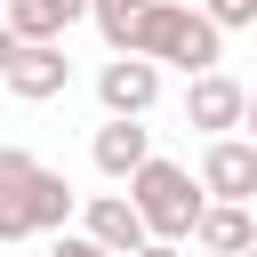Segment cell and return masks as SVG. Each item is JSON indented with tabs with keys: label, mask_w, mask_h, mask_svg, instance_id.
I'll return each mask as SVG.
<instances>
[{
	"label": "cell",
	"mask_w": 257,
	"mask_h": 257,
	"mask_svg": "<svg viewBox=\"0 0 257 257\" xmlns=\"http://www.w3.org/2000/svg\"><path fill=\"white\" fill-rule=\"evenodd\" d=\"M8 56H16V32H8V16H0V72H8Z\"/></svg>",
	"instance_id": "obj_18"
},
{
	"label": "cell",
	"mask_w": 257,
	"mask_h": 257,
	"mask_svg": "<svg viewBox=\"0 0 257 257\" xmlns=\"http://www.w3.org/2000/svg\"><path fill=\"white\" fill-rule=\"evenodd\" d=\"M241 137L257 145V88H249V104H241Z\"/></svg>",
	"instance_id": "obj_17"
},
{
	"label": "cell",
	"mask_w": 257,
	"mask_h": 257,
	"mask_svg": "<svg viewBox=\"0 0 257 257\" xmlns=\"http://www.w3.org/2000/svg\"><path fill=\"white\" fill-rule=\"evenodd\" d=\"M193 8H201L217 32H249V24H257V0H193Z\"/></svg>",
	"instance_id": "obj_14"
},
{
	"label": "cell",
	"mask_w": 257,
	"mask_h": 257,
	"mask_svg": "<svg viewBox=\"0 0 257 257\" xmlns=\"http://www.w3.org/2000/svg\"><path fill=\"white\" fill-rule=\"evenodd\" d=\"M48 257H112V249H96L88 233H48Z\"/></svg>",
	"instance_id": "obj_15"
},
{
	"label": "cell",
	"mask_w": 257,
	"mask_h": 257,
	"mask_svg": "<svg viewBox=\"0 0 257 257\" xmlns=\"http://www.w3.org/2000/svg\"><path fill=\"white\" fill-rule=\"evenodd\" d=\"M145 8H153V0H88V24L104 32V48H112V56H128V40H137Z\"/></svg>",
	"instance_id": "obj_13"
},
{
	"label": "cell",
	"mask_w": 257,
	"mask_h": 257,
	"mask_svg": "<svg viewBox=\"0 0 257 257\" xmlns=\"http://www.w3.org/2000/svg\"><path fill=\"white\" fill-rule=\"evenodd\" d=\"M80 233H88L96 249H112V257H137V249L153 241L128 193H88V201H80Z\"/></svg>",
	"instance_id": "obj_7"
},
{
	"label": "cell",
	"mask_w": 257,
	"mask_h": 257,
	"mask_svg": "<svg viewBox=\"0 0 257 257\" xmlns=\"http://www.w3.org/2000/svg\"><path fill=\"white\" fill-rule=\"evenodd\" d=\"M32 177H40V161L24 145H0V249L32 241Z\"/></svg>",
	"instance_id": "obj_8"
},
{
	"label": "cell",
	"mask_w": 257,
	"mask_h": 257,
	"mask_svg": "<svg viewBox=\"0 0 257 257\" xmlns=\"http://www.w3.org/2000/svg\"><path fill=\"white\" fill-rule=\"evenodd\" d=\"M128 56H145V64H177V72L193 80V72H217V64H225V32H217L193 0H153L145 24H137V40H128Z\"/></svg>",
	"instance_id": "obj_1"
},
{
	"label": "cell",
	"mask_w": 257,
	"mask_h": 257,
	"mask_svg": "<svg viewBox=\"0 0 257 257\" xmlns=\"http://www.w3.org/2000/svg\"><path fill=\"white\" fill-rule=\"evenodd\" d=\"M96 104H104V120H145L161 104V64H145V56L96 64Z\"/></svg>",
	"instance_id": "obj_4"
},
{
	"label": "cell",
	"mask_w": 257,
	"mask_h": 257,
	"mask_svg": "<svg viewBox=\"0 0 257 257\" xmlns=\"http://www.w3.org/2000/svg\"><path fill=\"white\" fill-rule=\"evenodd\" d=\"M0 16H8L16 40H64V24L88 16V0H16V8H0Z\"/></svg>",
	"instance_id": "obj_10"
},
{
	"label": "cell",
	"mask_w": 257,
	"mask_h": 257,
	"mask_svg": "<svg viewBox=\"0 0 257 257\" xmlns=\"http://www.w3.org/2000/svg\"><path fill=\"white\" fill-rule=\"evenodd\" d=\"M88 161H96V177L128 185V177L153 161V128H145V120H104V128L88 137Z\"/></svg>",
	"instance_id": "obj_9"
},
{
	"label": "cell",
	"mask_w": 257,
	"mask_h": 257,
	"mask_svg": "<svg viewBox=\"0 0 257 257\" xmlns=\"http://www.w3.org/2000/svg\"><path fill=\"white\" fill-rule=\"evenodd\" d=\"M241 257H257V241H249V249H241Z\"/></svg>",
	"instance_id": "obj_19"
},
{
	"label": "cell",
	"mask_w": 257,
	"mask_h": 257,
	"mask_svg": "<svg viewBox=\"0 0 257 257\" xmlns=\"http://www.w3.org/2000/svg\"><path fill=\"white\" fill-rule=\"evenodd\" d=\"M241 104H249V88H241L225 64L185 80V128H201V137H233V128H241Z\"/></svg>",
	"instance_id": "obj_6"
},
{
	"label": "cell",
	"mask_w": 257,
	"mask_h": 257,
	"mask_svg": "<svg viewBox=\"0 0 257 257\" xmlns=\"http://www.w3.org/2000/svg\"><path fill=\"white\" fill-rule=\"evenodd\" d=\"M193 177H201L209 201H241V209H249V201H257V145H249V137H209Z\"/></svg>",
	"instance_id": "obj_5"
},
{
	"label": "cell",
	"mask_w": 257,
	"mask_h": 257,
	"mask_svg": "<svg viewBox=\"0 0 257 257\" xmlns=\"http://www.w3.org/2000/svg\"><path fill=\"white\" fill-rule=\"evenodd\" d=\"M120 193L137 201V217H145V233H153V241H193V225H201V209H209L201 177H193L185 161H161V153H153Z\"/></svg>",
	"instance_id": "obj_2"
},
{
	"label": "cell",
	"mask_w": 257,
	"mask_h": 257,
	"mask_svg": "<svg viewBox=\"0 0 257 257\" xmlns=\"http://www.w3.org/2000/svg\"><path fill=\"white\" fill-rule=\"evenodd\" d=\"M0 88H8L16 104H48V96H64V88H72V56H64V40H16Z\"/></svg>",
	"instance_id": "obj_3"
},
{
	"label": "cell",
	"mask_w": 257,
	"mask_h": 257,
	"mask_svg": "<svg viewBox=\"0 0 257 257\" xmlns=\"http://www.w3.org/2000/svg\"><path fill=\"white\" fill-rule=\"evenodd\" d=\"M0 8H16V0H0Z\"/></svg>",
	"instance_id": "obj_20"
},
{
	"label": "cell",
	"mask_w": 257,
	"mask_h": 257,
	"mask_svg": "<svg viewBox=\"0 0 257 257\" xmlns=\"http://www.w3.org/2000/svg\"><path fill=\"white\" fill-rule=\"evenodd\" d=\"M137 257H185V241H145Z\"/></svg>",
	"instance_id": "obj_16"
},
{
	"label": "cell",
	"mask_w": 257,
	"mask_h": 257,
	"mask_svg": "<svg viewBox=\"0 0 257 257\" xmlns=\"http://www.w3.org/2000/svg\"><path fill=\"white\" fill-rule=\"evenodd\" d=\"M80 217V193L64 185V169H40L32 177V233H64Z\"/></svg>",
	"instance_id": "obj_12"
},
{
	"label": "cell",
	"mask_w": 257,
	"mask_h": 257,
	"mask_svg": "<svg viewBox=\"0 0 257 257\" xmlns=\"http://www.w3.org/2000/svg\"><path fill=\"white\" fill-rule=\"evenodd\" d=\"M193 241H201V249H217V257H241V249L257 241V225H249V209H241V201H209V209H201V225H193Z\"/></svg>",
	"instance_id": "obj_11"
},
{
	"label": "cell",
	"mask_w": 257,
	"mask_h": 257,
	"mask_svg": "<svg viewBox=\"0 0 257 257\" xmlns=\"http://www.w3.org/2000/svg\"><path fill=\"white\" fill-rule=\"evenodd\" d=\"M0 257H8V249H0Z\"/></svg>",
	"instance_id": "obj_21"
}]
</instances>
